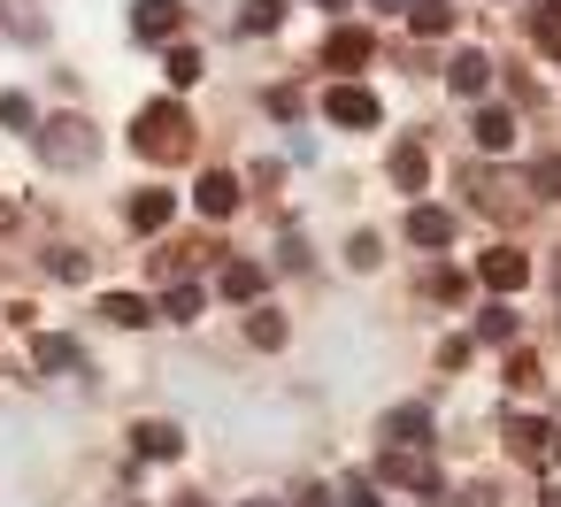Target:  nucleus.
Returning a JSON list of instances; mask_svg holds the SVG:
<instances>
[{"instance_id": "obj_34", "label": "nucleus", "mask_w": 561, "mask_h": 507, "mask_svg": "<svg viewBox=\"0 0 561 507\" xmlns=\"http://www.w3.org/2000/svg\"><path fill=\"white\" fill-rule=\"evenodd\" d=\"M530 185H538V193H553V200H561V154H546V162H538V170H530Z\"/></svg>"}, {"instance_id": "obj_29", "label": "nucleus", "mask_w": 561, "mask_h": 507, "mask_svg": "<svg viewBox=\"0 0 561 507\" xmlns=\"http://www.w3.org/2000/svg\"><path fill=\"white\" fill-rule=\"evenodd\" d=\"M0 124H9V131H39V116H32L24 93H0Z\"/></svg>"}, {"instance_id": "obj_19", "label": "nucleus", "mask_w": 561, "mask_h": 507, "mask_svg": "<svg viewBox=\"0 0 561 507\" xmlns=\"http://www.w3.org/2000/svg\"><path fill=\"white\" fill-rule=\"evenodd\" d=\"M101 315H108L116 331H147V323H162V308H147L139 292H101Z\"/></svg>"}, {"instance_id": "obj_14", "label": "nucleus", "mask_w": 561, "mask_h": 507, "mask_svg": "<svg viewBox=\"0 0 561 507\" xmlns=\"http://www.w3.org/2000/svg\"><path fill=\"white\" fill-rule=\"evenodd\" d=\"M408 239H415L423 254H446V246H454V216L431 208V200H415V208H408Z\"/></svg>"}, {"instance_id": "obj_35", "label": "nucleus", "mask_w": 561, "mask_h": 507, "mask_svg": "<svg viewBox=\"0 0 561 507\" xmlns=\"http://www.w3.org/2000/svg\"><path fill=\"white\" fill-rule=\"evenodd\" d=\"M293 507H339V492H331V484H300Z\"/></svg>"}, {"instance_id": "obj_22", "label": "nucleus", "mask_w": 561, "mask_h": 507, "mask_svg": "<svg viewBox=\"0 0 561 507\" xmlns=\"http://www.w3.org/2000/svg\"><path fill=\"white\" fill-rule=\"evenodd\" d=\"M285 9H293V0H247V9H239V39L277 32V24H285Z\"/></svg>"}, {"instance_id": "obj_16", "label": "nucleus", "mask_w": 561, "mask_h": 507, "mask_svg": "<svg viewBox=\"0 0 561 507\" xmlns=\"http://www.w3.org/2000/svg\"><path fill=\"white\" fill-rule=\"evenodd\" d=\"M285 338H293V323H285V308H270V300H254V308H247V346H254V354H277Z\"/></svg>"}, {"instance_id": "obj_12", "label": "nucleus", "mask_w": 561, "mask_h": 507, "mask_svg": "<svg viewBox=\"0 0 561 507\" xmlns=\"http://www.w3.org/2000/svg\"><path fill=\"white\" fill-rule=\"evenodd\" d=\"M193 208H201L208 223L239 216V177H231V170H201V185H193Z\"/></svg>"}, {"instance_id": "obj_21", "label": "nucleus", "mask_w": 561, "mask_h": 507, "mask_svg": "<svg viewBox=\"0 0 561 507\" xmlns=\"http://www.w3.org/2000/svg\"><path fill=\"white\" fill-rule=\"evenodd\" d=\"M469 338H477V346H507V338H515V308H507V300H484V315L469 323Z\"/></svg>"}, {"instance_id": "obj_4", "label": "nucleus", "mask_w": 561, "mask_h": 507, "mask_svg": "<svg viewBox=\"0 0 561 507\" xmlns=\"http://www.w3.org/2000/svg\"><path fill=\"white\" fill-rule=\"evenodd\" d=\"M323 116H331V124H346V131H377V124H385L377 93H369V85H354V78H339V85L323 93Z\"/></svg>"}, {"instance_id": "obj_23", "label": "nucleus", "mask_w": 561, "mask_h": 507, "mask_svg": "<svg viewBox=\"0 0 561 507\" xmlns=\"http://www.w3.org/2000/svg\"><path fill=\"white\" fill-rule=\"evenodd\" d=\"M408 32H415V39H446V32H454V9H446V0H415V9H408Z\"/></svg>"}, {"instance_id": "obj_36", "label": "nucleus", "mask_w": 561, "mask_h": 507, "mask_svg": "<svg viewBox=\"0 0 561 507\" xmlns=\"http://www.w3.org/2000/svg\"><path fill=\"white\" fill-rule=\"evenodd\" d=\"M461 507H500V492H492V484H469V492H461Z\"/></svg>"}, {"instance_id": "obj_30", "label": "nucleus", "mask_w": 561, "mask_h": 507, "mask_svg": "<svg viewBox=\"0 0 561 507\" xmlns=\"http://www.w3.org/2000/svg\"><path fill=\"white\" fill-rule=\"evenodd\" d=\"M47 269H55V277H62V285H78V277H85V269H93V262H85V254H78V246H55V254H47Z\"/></svg>"}, {"instance_id": "obj_24", "label": "nucleus", "mask_w": 561, "mask_h": 507, "mask_svg": "<svg viewBox=\"0 0 561 507\" xmlns=\"http://www.w3.org/2000/svg\"><path fill=\"white\" fill-rule=\"evenodd\" d=\"M201 308H208V292H201V285H185V277L162 292V323H193Z\"/></svg>"}, {"instance_id": "obj_5", "label": "nucleus", "mask_w": 561, "mask_h": 507, "mask_svg": "<svg viewBox=\"0 0 561 507\" xmlns=\"http://www.w3.org/2000/svg\"><path fill=\"white\" fill-rule=\"evenodd\" d=\"M477 285H484L492 300L523 292V285H530V254H515V246H492V254H477Z\"/></svg>"}, {"instance_id": "obj_6", "label": "nucleus", "mask_w": 561, "mask_h": 507, "mask_svg": "<svg viewBox=\"0 0 561 507\" xmlns=\"http://www.w3.org/2000/svg\"><path fill=\"white\" fill-rule=\"evenodd\" d=\"M131 32L147 47H178L185 39V9H178V0H131Z\"/></svg>"}, {"instance_id": "obj_9", "label": "nucleus", "mask_w": 561, "mask_h": 507, "mask_svg": "<svg viewBox=\"0 0 561 507\" xmlns=\"http://www.w3.org/2000/svg\"><path fill=\"white\" fill-rule=\"evenodd\" d=\"M492 70H500V62H492L484 47H461V55L446 62V85H454L461 101H484V93H492Z\"/></svg>"}, {"instance_id": "obj_3", "label": "nucleus", "mask_w": 561, "mask_h": 507, "mask_svg": "<svg viewBox=\"0 0 561 507\" xmlns=\"http://www.w3.org/2000/svg\"><path fill=\"white\" fill-rule=\"evenodd\" d=\"M369 476H377V484H400V492L438 499V461H431V446H385Z\"/></svg>"}, {"instance_id": "obj_1", "label": "nucleus", "mask_w": 561, "mask_h": 507, "mask_svg": "<svg viewBox=\"0 0 561 507\" xmlns=\"http://www.w3.org/2000/svg\"><path fill=\"white\" fill-rule=\"evenodd\" d=\"M193 116H185V101H147L139 116H131V147L147 154V162H185L193 154Z\"/></svg>"}, {"instance_id": "obj_13", "label": "nucleus", "mask_w": 561, "mask_h": 507, "mask_svg": "<svg viewBox=\"0 0 561 507\" xmlns=\"http://www.w3.org/2000/svg\"><path fill=\"white\" fill-rule=\"evenodd\" d=\"M170 216H178V193H162V185H147V193H131V208H124V223H131L139 239H154V231H170Z\"/></svg>"}, {"instance_id": "obj_18", "label": "nucleus", "mask_w": 561, "mask_h": 507, "mask_svg": "<svg viewBox=\"0 0 561 507\" xmlns=\"http://www.w3.org/2000/svg\"><path fill=\"white\" fill-rule=\"evenodd\" d=\"M469 131H477V147H484V154H507V147H515V108H500V101H484Z\"/></svg>"}, {"instance_id": "obj_28", "label": "nucleus", "mask_w": 561, "mask_h": 507, "mask_svg": "<svg viewBox=\"0 0 561 507\" xmlns=\"http://www.w3.org/2000/svg\"><path fill=\"white\" fill-rule=\"evenodd\" d=\"M339 507H385V499H377V476H369V469L346 476V484H339Z\"/></svg>"}, {"instance_id": "obj_37", "label": "nucleus", "mask_w": 561, "mask_h": 507, "mask_svg": "<svg viewBox=\"0 0 561 507\" xmlns=\"http://www.w3.org/2000/svg\"><path fill=\"white\" fill-rule=\"evenodd\" d=\"M9 223H16V208H9V200H0V231H9Z\"/></svg>"}, {"instance_id": "obj_20", "label": "nucleus", "mask_w": 561, "mask_h": 507, "mask_svg": "<svg viewBox=\"0 0 561 507\" xmlns=\"http://www.w3.org/2000/svg\"><path fill=\"white\" fill-rule=\"evenodd\" d=\"M262 292H270V269H262V262H231V269H224V300L254 308Z\"/></svg>"}, {"instance_id": "obj_15", "label": "nucleus", "mask_w": 561, "mask_h": 507, "mask_svg": "<svg viewBox=\"0 0 561 507\" xmlns=\"http://www.w3.org/2000/svg\"><path fill=\"white\" fill-rule=\"evenodd\" d=\"M385 170H392V185H400V193H423V185H431V147H423V139H400Z\"/></svg>"}, {"instance_id": "obj_39", "label": "nucleus", "mask_w": 561, "mask_h": 507, "mask_svg": "<svg viewBox=\"0 0 561 507\" xmlns=\"http://www.w3.org/2000/svg\"><path fill=\"white\" fill-rule=\"evenodd\" d=\"M538 507H561V492H546V499H538Z\"/></svg>"}, {"instance_id": "obj_27", "label": "nucleus", "mask_w": 561, "mask_h": 507, "mask_svg": "<svg viewBox=\"0 0 561 507\" xmlns=\"http://www.w3.org/2000/svg\"><path fill=\"white\" fill-rule=\"evenodd\" d=\"M32 354H39V369H78V346H70V338H55V331H47Z\"/></svg>"}, {"instance_id": "obj_25", "label": "nucleus", "mask_w": 561, "mask_h": 507, "mask_svg": "<svg viewBox=\"0 0 561 507\" xmlns=\"http://www.w3.org/2000/svg\"><path fill=\"white\" fill-rule=\"evenodd\" d=\"M530 39L546 55H561V0H530Z\"/></svg>"}, {"instance_id": "obj_2", "label": "nucleus", "mask_w": 561, "mask_h": 507, "mask_svg": "<svg viewBox=\"0 0 561 507\" xmlns=\"http://www.w3.org/2000/svg\"><path fill=\"white\" fill-rule=\"evenodd\" d=\"M39 154H47V170H93L101 162V131L85 116H47L39 124Z\"/></svg>"}, {"instance_id": "obj_33", "label": "nucleus", "mask_w": 561, "mask_h": 507, "mask_svg": "<svg viewBox=\"0 0 561 507\" xmlns=\"http://www.w3.org/2000/svg\"><path fill=\"white\" fill-rule=\"evenodd\" d=\"M507 384L530 392V384H538V361H530V354H507Z\"/></svg>"}, {"instance_id": "obj_17", "label": "nucleus", "mask_w": 561, "mask_h": 507, "mask_svg": "<svg viewBox=\"0 0 561 507\" xmlns=\"http://www.w3.org/2000/svg\"><path fill=\"white\" fill-rule=\"evenodd\" d=\"M131 453L139 461H178L185 453V430L178 423H131Z\"/></svg>"}, {"instance_id": "obj_10", "label": "nucleus", "mask_w": 561, "mask_h": 507, "mask_svg": "<svg viewBox=\"0 0 561 507\" xmlns=\"http://www.w3.org/2000/svg\"><path fill=\"white\" fill-rule=\"evenodd\" d=\"M385 446H431V400H400L385 423H377Z\"/></svg>"}, {"instance_id": "obj_7", "label": "nucleus", "mask_w": 561, "mask_h": 507, "mask_svg": "<svg viewBox=\"0 0 561 507\" xmlns=\"http://www.w3.org/2000/svg\"><path fill=\"white\" fill-rule=\"evenodd\" d=\"M369 55H377V39H369V24H339V32L323 39V70H339V78H354V70H369Z\"/></svg>"}, {"instance_id": "obj_43", "label": "nucleus", "mask_w": 561, "mask_h": 507, "mask_svg": "<svg viewBox=\"0 0 561 507\" xmlns=\"http://www.w3.org/2000/svg\"><path fill=\"white\" fill-rule=\"evenodd\" d=\"M247 507H270V499H247Z\"/></svg>"}, {"instance_id": "obj_11", "label": "nucleus", "mask_w": 561, "mask_h": 507, "mask_svg": "<svg viewBox=\"0 0 561 507\" xmlns=\"http://www.w3.org/2000/svg\"><path fill=\"white\" fill-rule=\"evenodd\" d=\"M507 446H515L523 461H561V430L538 423V415H507Z\"/></svg>"}, {"instance_id": "obj_32", "label": "nucleus", "mask_w": 561, "mask_h": 507, "mask_svg": "<svg viewBox=\"0 0 561 507\" xmlns=\"http://www.w3.org/2000/svg\"><path fill=\"white\" fill-rule=\"evenodd\" d=\"M431 292H438V300H446V308H454V300H461V292H469V277H461V269H446V262H438V269H431Z\"/></svg>"}, {"instance_id": "obj_40", "label": "nucleus", "mask_w": 561, "mask_h": 507, "mask_svg": "<svg viewBox=\"0 0 561 507\" xmlns=\"http://www.w3.org/2000/svg\"><path fill=\"white\" fill-rule=\"evenodd\" d=\"M178 507H208V499H193V492H185V499H178Z\"/></svg>"}, {"instance_id": "obj_41", "label": "nucleus", "mask_w": 561, "mask_h": 507, "mask_svg": "<svg viewBox=\"0 0 561 507\" xmlns=\"http://www.w3.org/2000/svg\"><path fill=\"white\" fill-rule=\"evenodd\" d=\"M553 292H561V254H553Z\"/></svg>"}, {"instance_id": "obj_42", "label": "nucleus", "mask_w": 561, "mask_h": 507, "mask_svg": "<svg viewBox=\"0 0 561 507\" xmlns=\"http://www.w3.org/2000/svg\"><path fill=\"white\" fill-rule=\"evenodd\" d=\"M323 9H346V0H323Z\"/></svg>"}, {"instance_id": "obj_38", "label": "nucleus", "mask_w": 561, "mask_h": 507, "mask_svg": "<svg viewBox=\"0 0 561 507\" xmlns=\"http://www.w3.org/2000/svg\"><path fill=\"white\" fill-rule=\"evenodd\" d=\"M377 9H415V0H377Z\"/></svg>"}, {"instance_id": "obj_8", "label": "nucleus", "mask_w": 561, "mask_h": 507, "mask_svg": "<svg viewBox=\"0 0 561 507\" xmlns=\"http://www.w3.org/2000/svg\"><path fill=\"white\" fill-rule=\"evenodd\" d=\"M461 185H469V200H477L484 216H523V200H507V193H523V185H507L500 170H484V162H469V170H461Z\"/></svg>"}, {"instance_id": "obj_26", "label": "nucleus", "mask_w": 561, "mask_h": 507, "mask_svg": "<svg viewBox=\"0 0 561 507\" xmlns=\"http://www.w3.org/2000/svg\"><path fill=\"white\" fill-rule=\"evenodd\" d=\"M162 78H170V85H178V93H185V85H193V78H201V55H193V47H185V39H178V47H170V55H162Z\"/></svg>"}, {"instance_id": "obj_31", "label": "nucleus", "mask_w": 561, "mask_h": 507, "mask_svg": "<svg viewBox=\"0 0 561 507\" xmlns=\"http://www.w3.org/2000/svg\"><path fill=\"white\" fill-rule=\"evenodd\" d=\"M377 254H385L377 231H354V239H346V262H354V269H377Z\"/></svg>"}]
</instances>
